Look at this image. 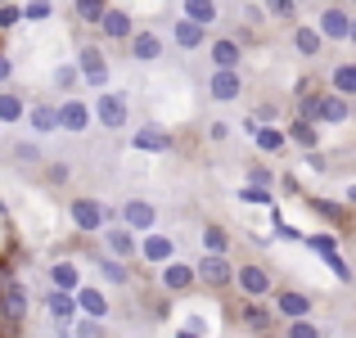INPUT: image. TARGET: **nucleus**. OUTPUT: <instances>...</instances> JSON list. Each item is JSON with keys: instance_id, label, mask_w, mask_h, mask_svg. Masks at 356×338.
<instances>
[{"instance_id": "obj_5", "label": "nucleus", "mask_w": 356, "mask_h": 338, "mask_svg": "<svg viewBox=\"0 0 356 338\" xmlns=\"http://www.w3.org/2000/svg\"><path fill=\"white\" fill-rule=\"evenodd\" d=\"M95 118L104 122L108 131L127 127V95H99V104H95Z\"/></svg>"}, {"instance_id": "obj_45", "label": "nucleus", "mask_w": 356, "mask_h": 338, "mask_svg": "<svg viewBox=\"0 0 356 338\" xmlns=\"http://www.w3.org/2000/svg\"><path fill=\"white\" fill-rule=\"evenodd\" d=\"M248 181H252V185H270V172H266V167H252Z\"/></svg>"}, {"instance_id": "obj_19", "label": "nucleus", "mask_w": 356, "mask_h": 338, "mask_svg": "<svg viewBox=\"0 0 356 338\" xmlns=\"http://www.w3.org/2000/svg\"><path fill=\"white\" fill-rule=\"evenodd\" d=\"M321 27H298L293 32V45H298V54H307V59H312V54H321Z\"/></svg>"}, {"instance_id": "obj_39", "label": "nucleus", "mask_w": 356, "mask_h": 338, "mask_svg": "<svg viewBox=\"0 0 356 338\" xmlns=\"http://www.w3.org/2000/svg\"><path fill=\"white\" fill-rule=\"evenodd\" d=\"M266 9H270V14H280V18H293L298 0H266Z\"/></svg>"}, {"instance_id": "obj_36", "label": "nucleus", "mask_w": 356, "mask_h": 338, "mask_svg": "<svg viewBox=\"0 0 356 338\" xmlns=\"http://www.w3.org/2000/svg\"><path fill=\"white\" fill-rule=\"evenodd\" d=\"M5 312H9V321H18V316H23V289H9V303H5Z\"/></svg>"}, {"instance_id": "obj_43", "label": "nucleus", "mask_w": 356, "mask_h": 338, "mask_svg": "<svg viewBox=\"0 0 356 338\" xmlns=\"http://www.w3.org/2000/svg\"><path fill=\"white\" fill-rule=\"evenodd\" d=\"M248 325H252V330H266L270 316H266V312H257V307H248Z\"/></svg>"}, {"instance_id": "obj_15", "label": "nucleus", "mask_w": 356, "mask_h": 338, "mask_svg": "<svg viewBox=\"0 0 356 338\" xmlns=\"http://www.w3.org/2000/svg\"><path fill=\"white\" fill-rule=\"evenodd\" d=\"M50 312H54V321H63V325L77 321V298H72L68 289H54L50 293Z\"/></svg>"}, {"instance_id": "obj_49", "label": "nucleus", "mask_w": 356, "mask_h": 338, "mask_svg": "<svg viewBox=\"0 0 356 338\" xmlns=\"http://www.w3.org/2000/svg\"><path fill=\"white\" fill-rule=\"evenodd\" d=\"M352 5H356V0H352Z\"/></svg>"}, {"instance_id": "obj_22", "label": "nucleus", "mask_w": 356, "mask_h": 338, "mask_svg": "<svg viewBox=\"0 0 356 338\" xmlns=\"http://www.w3.org/2000/svg\"><path fill=\"white\" fill-rule=\"evenodd\" d=\"M248 131L257 136V145H261V149H270V154H275V149H284V131H275V127H257V122H248Z\"/></svg>"}, {"instance_id": "obj_47", "label": "nucleus", "mask_w": 356, "mask_h": 338, "mask_svg": "<svg viewBox=\"0 0 356 338\" xmlns=\"http://www.w3.org/2000/svg\"><path fill=\"white\" fill-rule=\"evenodd\" d=\"M348 203H356V185H348Z\"/></svg>"}, {"instance_id": "obj_44", "label": "nucleus", "mask_w": 356, "mask_h": 338, "mask_svg": "<svg viewBox=\"0 0 356 338\" xmlns=\"http://www.w3.org/2000/svg\"><path fill=\"white\" fill-rule=\"evenodd\" d=\"M312 208H316V212H325V217H339V208H334L330 199H312Z\"/></svg>"}, {"instance_id": "obj_42", "label": "nucleus", "mask_w": 356, "mask_h": 338, "mask_svg": "<svg viewBox=\"0 0 356 338\" xmlns=\"http://www.w3.org/2000/svg\"><path fill=\"white\" fill-rule=\"evenodd\" d=\"M325 261H330V266H334V275H339V280H352V271H348V261H343V257H339V252H334V257H325Z\"/></svg>"}, {"instance_id": "obj_33", "label": "nucleus", "mask_w": 356, "mask_h": 338, "mask_svg": "<svg viewBox=\"0 0 356 338\" xmlns=\"http://www.w3.org/2000/svg\"><path fill=\"white\" fill-rule=\"evenodd\" d=\"M203 243H208V252H226V230H221V225H208V230H203Z\"/></svg>"}, {"instance_id": "obj_2", "label": "nucleus", "mask_w": 356, "mask_h": 338, "mask_svg": "<svg viewBox=\"0 0 356 338\" xmlns=\"http://www.w3.org/2000/svg\"><path fill=\"white\" fill-rule=\"evenodd\" d=\"M72 221H77V230H104L108 208L95 199H72Z\"/></svg>"}, {"instance_id": "obj_9", "label": "nucleus", "mask_w": 356, "mask_h": 338, "mask_svg": "<svg viewBox=\"0 0 356 338\" xmlns=\"http://www.w3.org/2000/svg\"><path fill=\"white\" fill-rule=\"evenodd\" d=\"M199 275L203 280H208V284H226V280H230V261H226V252H208V257H203L199 261Z\"/></svg>"}, {"instance_id": "obj_35", "label": "nucleus", "mask_w": 356, "mask_h": 338, "mask_svg": "<svg viewBox=\"0 0 356 338\" xmlns=\"http://www.w3.org/2000/svg\"><path fill=\"white\" fill-rule=\"evenodd\" d=\"M77 72H81V68H72V63H63V68H54V86H63V90H68V86H77V81H81Z\"/></svg>"}, {"instance_id": "obj_28", "label": "nucleus", "mask_w": 356, "mask_h": 338, "mask_svg": "<svg viewBox=\"0 0 356 338\" xmlns=\"http://www.w3.org/2000/svg\"><path fill=\"white\" fill-rule=\"evenodd\" d=\"M104 14H108L104 0H77V18H81V23H99Z\"/></svg>"}, {"instance_id": "obj_32", "label": "nucleus", "mask_w": 356, "mask_h": 338, "mask_svg": "<svg viewBox=\"0 0 356 338\" xmlns=\"http://www.w3.org/2000/svg\"><path fill=\"white\" fill-rule=\"evenodd\" d=\"M307 243H312V248L321 252V257H334V252H339V239H334V234H312Z\"/></svg>"}, {"instance_id": "obj_31", "label": "nucleus", "mask_w": 356, "mask_h": 338, "mask_svg": "<svg viewBox=\"0 0 356 338\" xmlns=\"http://www.w3.org/2000/svg\"><path fill=\"white\" fill-rule=\"evenodd\" d=\"M54 9H50V0H27L23 5V18H32V23H41V18H50Z\"/></svg>"}, {"instance_id": "obj_14", "label": "nucleus", "mask_w": 356, "mask_h": 338, "mask_svg": "<svg viewBox=\"0 0 356 338\" xmlns=\"http://www.w3.org/2000/svg\"><path fill=\"white\" fill-rule=\"evenodd\" d=\"M77 307L86 316H95V321H104V316H108V298L99 293V289H77Z\"/></svg>"}, {"instance_id": "obj_3", "label": "nucleus", "mask_w": 356, "mask_h": 338, "mask_svg": "<svg viewBox=\"0 0 356 338\" xmlns=\"http://www.w3.org/2000/svg\"><path fill=\"white\" fill-rule=\"evenodd\" d=\"M77 68H81V81H90V86H104L108 81V63H104V54H99L95 45H81Z\"/></svg>"}, {"instance_id": "obj_1", "label": "nucleus", "mask_w": 356, "mask_h": 338, "mask_svg": "<svg viewBox=\"0 0 356 338\" xmlns=\"http://www.w3.org/2000/svg\"><path fill=\"white\" fill-rule=\"evenodd\" d=\"M302 118L307 122H343L348 118V99L334 90V95H307L302 99Z\"/></svg>"}, {"instance_id": "obj_29", "label": "nucleus", "mask_w": 356, "mask_h": 338, "mask_svg": "<svg viewBox=\"0 0 356 338\" xmlns=\"http://www.w3.org/2000/svg\"><path fill=\"white\" fill-rule=\"evenodd\" d=\"M18 118H23V99L5 90V95H0V122H18Z\"/></svg>"}, {"instance_id": "obj_20", "label": "nucleus", "mask_w": 356, "mask_h": 338, "mask_svg": "<svg viewBox=\"0 0 356 338\" xmlns=\"http://www.w3.org/2000/svg\"><path fill=\"white\" fill-rule=\"evenodd\" d=\"M140 252H145L149 261H167V257H172V239H167V234H145Z\"/></svg>"}, {"instance_id": "obj_30", "label": "nucleus", "mask_w": 356, "mask_h": 338, "mask_svg": "<svg viewBox=\"0 0 356 338\" xmlns=\"http://www.w3.org/2000/svg\"><path fill=\"white\" fill-rule=\"evenodd\" d=\"M293 140H298V145H307V149H316V127L307 118H298L293 122Z\"/></svg>"}, {"instance_id": "obj_8", "label": "nucleus", "mask_w": 356, "mask_h": 338, "mask_svg": "<svg viewBox=\"0 0 356 338\" xmlns=\"http://www.w3.org/2000/svg\"><path fill=\"white\" fill-rule=\"evenodd\" d=\"M348 32H352L348 9H325V14H321V36H330V41H348Z\"/></svg>"}, {"instance_id": "obj_41", "label": "nucleus", "mask_w": 356, "mask_h": 338, "mask_svg": "<svg viewBox=\"0 0 356 338\" xmlns=\"http://www.w3.org/2000/svg\"><path fill=\"white\" fill-rule=\"evenodd\" d=\"M104 275L113 280V284H122V280H127V266H122V261H104Z\"/></svg>"}, {"instance_id": "obj_46", "label": "nucleus", "mask_w": 356, "mask_h": 338, "mask_svg": "<svg viewBox=\"0 0 356 338\" xmlns=\"http://www.w3.org/2000/svg\"><path fill=\"white\" fill-rule=\"evenodd\" d=\"M9 72H14V68H9V59H0V81H9Z\"/></svg>"}, {"instance_id": "obj_12", "label": "nucleus", "mask_w": 356, "mask_h": 338, "mask_svg": "<svg viewBox=\"0 0 356 338\" xmlns=\"http://www.w3.org/2000/svg\"><path fill=\"white\" fill-rule=\"evenodd\" d=\"M194 275H199V271H194V266H185V261H167V271H163V284L172 289V293H185V289L194 284Z\"/></svg>"}, {"instance_id": "obj_4", "label": "nucleus", "mask_w": 356, "mask_h": 338, "mask_svg": "<svg viewBox=\"0 0 356 338\" xmlns=\"http://www.w3.org/2000/svg\"><path fill=\"white\" fill-rule=\"evenodd\" d=\"M131 145H136L140 154H167V149H172V131H163V127H140L136 136H131Z\"/></svg>"}, {"instance_id": "obj_17", "label": "nucleus", "mask_w": 356, "mask_h": 338, "mask_svg": "<svg viewBox=\"0 0 356 338\" xmlns=\"http://www.w3.org/2000/svg\"><path fill=\"white\" fill-rule=\"evenodd\" d=\"M99 27H104L108 36H118V41H127V36H131V18H127V9H108V14L99 18Z\"/></svg>"}, {"instance_id": "obj_10", "label": "nucleus", "mask_w": 356, "mask_h": 338, "mask_svg": "<svg viewBox=\"0 0 356 338\" xmlns=\"http://www.w3.org/2000/svg\"><path fill=\"white\" fill-rule=\"evenodd\" d=\"M239 289H243L248 298H261V293H270V275L257 266V261H252V266L239 271Z\"/></svg>"}, {"instance_id": "obj_23", "label": "nucleus", "mask_w": 356, "mask_h": 338, "mask_svg": "<svg viewBox=\"0 0 356 338\" xmlns=\"http://www.w3.org/2000/svg\"><path fill=\"white\" fill-rule=\"evenodd\" d=\"M27 122H32V127H36V131L45 136V131H54V127H59V108H50V104H36V108H32V118H27Z\"/></svg>"}, {"instance_id": "obj_25", "label": "nucleus", "mask_w": 356, "mask_h": 338, "mask_svg": "<svg viewBox=\"0 0 356 338\" xmlns=\"http://www.w3.org/2000/svg\"><path fill=\"white\" fill-rule=\"evenodd\" d=\"M185 18H194V23L208 27L212 18H217V5H212V0H185Z\"/></svg>"}, {"instance_id": "obj_27", "label": "nucleus", "mask_w": 356, "mask_h": 338, "mask_svg": "<svg viewBox=\"0 0 356 338\" xmlns=\"http://www.w3.org/2000/svg\"><path fill=\"white\" fill-rule=\"evenodd\" d=\"M212 63H217V68H235L239 63V45L235 41H217L212 45Z\"/></svg>"}, {"instance_id": "obj_16", "label": "nucleus", "mask_w": 356, "mask_h": 338, "mask_svg": "<svg viewBox=\"0 0 356 338\" xmlns=\"http://www.w3.org/2000/svg\"><path fill=\"white\" fill-rule=\"evenodd\" d=\"M172 36H176V45H185V50H199V45H203V23H194V18H181Z\"/></svg>"}, {"instance_id": "obj_38", "label": "nucleus", "mask_w": 356, "mask_h": 338, "mask_svg": "<svg viewBox=\"0 0 356 338\" xmlns=\"http://www.w3.org/2000/svg\"><path fill=\"white\" fill-rule=\"evenodd\" d=\"M77 338H104V330H99V321H95V316L77 321Z\"/></svg>"}, {"instance_id": "obj_40", "label": "nucleus", "mask_w": 356, "mask_h": 338, "mask_svg": "<svg viewBox=\"0 0 356 338\" xmlns=\"http://www.w3.org/2000/svg\"><path fill=\"white\" fill-rule=\"evenodd\" d=\"M18 18H23V9H18V5H9V0H5V5H0V27H14Z\"/></svg>"}, {"instance_id": "obj_6", "label": "nucleus", "mask_w": 356, "mask_h": 338, "mask_svg": "<svg viewBox=\"0 0 356 338\" xmlns=\"http://www.w3.org/2000/svg\"><path fill=\"white\" fill-rule=\"evenodd\" d=\"M208 95L221 99V104H230V99L239 95V72L235 68H217V72H212V81H208Z\"/></svg>"}, {"instance_id": "obj_48", "label": "nucleus", "mask_w": 356, "mask_h": 338, "mask_svg": "<svg viewBox=\"0 0 356 338\" xmlns=\"http://www.w3.org/2000/svg\"><path fill=\"white\" fill-rule=\"evenodd\" d=\"M348 41H352V45H356V18H352V32H348Z\"/></svg>"}, {"instance_id": "obj_18", "label": "nucleus", "mask_w": 356, "mask_h": 338, "mask_svg": "<svg viewBox=\"0 0 356 338\" xmlns=\"http://www.w3.org/2000/svg\"><path fill=\"white\" fill-rule=\"evenodd\" d=\"M280 312H284L289 321H302V316L312 312V298H302V293H293V289H289V293H280Z\"/></svg>"}, {"instance_id": "obj_21", "label": "nucleus", "mask_w": 356, "mask_h": 338, "mask_svg": "<svg viewBox=\"0 0 356 338\" xmlns=\"http://www.w3.org/2000/svg\"><path fill=\"white\" fill-rule=\"evenodd\" d=\"M108 248H113L118 257H131V252H136V239H131V225H113V230H108Z\"/></svg>"}, {"instance_id": "obj_11", "label": "nucleus", "mask_w": 356, "mask_h": 338, "mask_svg": "<svg viewBox=\"0 0 356 338\" xmlns=\"http://www.w3.org/2000/svg\"><path fill=\"white\" fill-rule=\"evenodd\" d=\"M59 127L63 131H86L90 127V108L81 104V99H68V104L59 108Z\"/></svg>"}, {"instance_id": "obj_24", "label": "nucleus", "mask_w": 356, "mask_h": 338, "mask_svg": "<svg viewBox=\"0 0 356 338\" xmlns=\"http://www.w3.org/2000/svg\"><path fill=\"white\" fill-rule=\"evenodd\" d=\"M334 90L339 95H356V63H339L334 68Z\"/></svg>"}, {"instance_id": "obj_7", "label": "nucleus", "mask_w": 356, "mask_h": 338, "mask_svg": "<svg viewBox=\"0 0 356 338\" xmlns=\"http://www.w3.org/2000/svg\"><path fill=\"white\" fill-rule=\"evenodd\" d=\"M122 221L131 225V230H154V221H158V212H154V203H145V199H131L127 208H122Z\"/></svg>"}, {"instance_id": "obj_26", "label": "nucleus", "mask_w": 356, "mask_h": 338, "mask_svg": "<svg viewBox=\"0 0 356 338\" xmlns=\"http://www.w3.org/2000/svg\"><path fill=\"white\" fill-rule=\"evenodd\" d=\"M50 280H54V289H77V266L72 261H54V271H50Z\"/></svg>"}, {"instance_id": "obj_34", "label": "nucleus", "mask_w": 356, "mask_h": 338, "mask_svg": "<svg viewBox=\"0 0 356 338\" xmlns=\"http://www.w3.org/2000/svg\"><path fill=\"white\" fill-rule=\"evenodd\" d=\"M239 199H243V203H270V190H266V185H252V181H248V185L239 190Z\"/></svg>"}, {"instance_id": "obj_13", "label": "nucleus", "mask_w": 356, "mask_h": 338, "mask_svg": "<svg viewBox=\"0 0 356 338\" xmlns=\"http://www.w3.org/2000/svg\"><path fill=\"white\" fill-rule=\"evenodd\" d=\"M131 54H136L140 63H154L158 54H163V41H158L154 32H136L131 36Z\"/></svg>"}, {"instance_id": "obj_37", "label": "nucleus", "mask_w": 356, "mask_h": 338, "mask_svg": "<svg viewBox=\"0 0 356 338\" xmlns=\"http://www.w3.org/2000/svg\"><path fill=\"white\" fill-rule=\"evenodd\" d=\"M289 338H321V330H316L312 321H293L289 325Z\"/></svg>"}]
</instances>
